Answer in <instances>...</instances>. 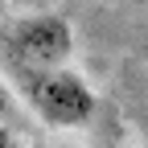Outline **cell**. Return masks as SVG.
Instances as JSON below:
<instances>
[{"label":"cell","instance_id":"8992f818","mask_svg":"<svg viewBox=\"0 0 148 148\" xmlns=\"http://www.w3.org/2000/svg\"><path fill=\"white\" fill-rule=\"evenodd\" d=\"M144 58H148V49H144Z\"/></svg>","mask_w":148,"mask_h":148},{"label":"cell","instance_id":"277c9868","mask_svg":"<svg viewBox=\"0 0 148 148\" xmlns=\"http://www.w3.org/2000/svg\"><path fill=\"white\" fill-rule=\"evenodd\" d=\"M0 148H16V140H12V132H8L4 119H0Z\"/></svg>","mask_w":148,"mask_h":148},{"label":"cell","instance_id":"52a82bcc","mask_svg":"<svg viewBox=\"0 0 148 148\" xmlns=\"http://www.w3.org/2000/svg\"><path fill=\"white\" fill-rule=\"evenodd\" d=\"M144 148H148V144H144Z\"/></svg>","mask_w":148,"mask_h":148},{"label":"cell","instance_id":"7a4b0ae2","mask_svg":"<svg viewBox=\"0 0 148 148\" xmlns=\"http://www.w3.org/2000/svg\"><path fill=\"white\" fill-rule=\"evenodd\" d=\"M12 49L16 58L29 62L33 70H53L70 58L74 49V33H70V21L58 12H33V16H21L12 25Z\"/></svg>","mask_w":148,"mask_h":148},{"label":"cell","instance_id":"3957f363","mask_svg":"<svg viewBox=\"0 0 148 148\" xmlns=\"http://www.w3.org/2000/svg\"><path fill=\"white\" fill-rule=\"evenodd\" d=\"M12 115V99H8V90L0 86V119H8Z\"/></svg>","mask_w":148,"mask_h":148},{"label":"cell","instance_id":"6da1fadb","mask_svg":"<svg viewBox=\"0 0 148 148\" xmlns=\"http://www.w3.org/2000/svg\"><path fill=\"white\" fill-rule=\"evenodd\" d=\"M29 103L49 127H82L95 115V90H90L74 70H33L29 74Z\"/></svg>","mask_w":148,"mask_h":148},{"label":"cell","instance_id":"5b68a950","mask_svg":"<svg viewBox=\"0 0 148 148\" xmlns=\"http://www.w3.org/2000/svg\"><path fill=\"white\" fill-rule=\"evenodd\" d=\"M16 8H33V4H41V0H12Z\"/></svg>","mask_w":148,"mask_h":148}]
</instances>
